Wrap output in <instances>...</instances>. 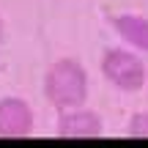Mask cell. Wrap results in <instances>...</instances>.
Listing matches in <instances>:
<instances>
[{"instance_id": "obj_1", "label": "cell", "mask_w": 148, "mask_h": 148, "mask_svg": "<svg viewBox=\"0 0 148 148\" xmlns=\"http://www.w3.org/2000/svg\"><path fill=\"white\" fill-rule=\"evenodd\" d=\"M44 96L55 110H74L88 101V71L77 58H60L47 69Z\"/></svg>"}, {"instance_id": "obj_2", "label": "cell", "mask_w": 148, "mask_h": 148, "mask_svg": "<svg viewBox=\"0 0 148 148\" xmlns=\"http://www.w3.org/2000/svg\"><path fill=\"white\" fill-rule=\"evenodd\" d=\"M101 74L115 90H123V93H137L148 79L145 63L134 52L121 47H112L101 55Z\"/></svg>"}, {"instance_id": "obj_3", "label": "cell", "mask_w": 148, "mask_h": 148, "mask_svg": "<svg viewBox=\"0 0 148 148\" xmlns=\"http://www.w3.org/2000/svg\"><path fill=\"white\" fill-rule=\"evenodd\" d=\"M55 134L63 140H93L104 134V123L101 115L93 110H85L82 107H74V110H63L55 123Z\"/></svg>"}, {"instance_id": "obj_4", "label": "cell", "mask_w": 148, "mask_h": 148, "mask_svg": "<svg viewBox=\"0 0 148 148\" xmlns=\"http://www.w3.org/2000/svg\"><path fill=\"white\" fill-rule=\"evenodd\" d=\"M33 110L19 96L0 99V137L3 140H22L33 134Z\"/></svg>"}, {"instance_id": "obj_5", "label": "cell", "mask_w": 148, "mask_h": 148, "mask_svg": "<svg viewBox=\"0 0 148 148\" xmlns=\"http://www.w3.org/2000/svg\"><path fill=\"white\" fill-rule=\"evenodd\" d=\"M110 25L129 47L148 52V16L143 14H115L110 16Z\"/></svg>"}, {"instance_id": "obj_6", "label": "cell", "mask_w": 148, "mask_h": 148, "mask_svg": "<svg viewBox=\"0 0 148 148\" xmlns=\"http://www.w3.org/2000/svg\"><path fill=\"white\" fill-rule=\"evenodd\" d=\"M126 134L137 140H148V112H134L126 123Z\"/></svg>"}, {"instance_id": "obj_7", "label": "cell", "mask_w": 148, "mask_h": 148, "mask_svg": "<svg viewBox=\"0 0 148 148\" xmlns=\"http://www.w3.org/2000/svg\"><path fill=\"white\" fill-rule=\"evenodd\" d=\"M3 30L5 27H3V16H0V41H3Z\"/></svg>"}]
</instances>
